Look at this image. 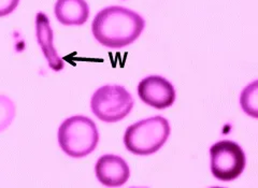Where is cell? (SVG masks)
Instances as JSON below:
<instances>
[{
    "mask_svg": "<svg viewBox=\"0 0 258 188\" xmlns=\"http://www.w3.org/2000/svg\"><path fill=\"white\" fill-rule=\"evenodd\" d=\"M55 15L64 26H81L90 16V8L85 0H57Z\"/></svg>",
    "mask_w": 258,
    "mask_h": 188,
    "instance_id": "cell-9",
    "label": "cell"
},
{
    "mask_svg": "<svg viewBox=\"0 0 258 188\" xmlns=\"http://www.w3.org/2000/svg\"><path fill=\"white\" fill-rule=\"evenodd\" d=\"M36 34L38 43L41 46L48 66L54 71H61L64 64L53 45V30L50 20L43 12H39L36 16Z\"/></svg>",
    "mask_w": 258,
    "mask_h": 188,
    "instance_id": "cell-8",
    "label": "cell"
},
{
    "mask_svg": "<svg viewBox=\"0 0 258 188\" xmlns=\"http://www.w3.org/2000/svg\"><path fill=\"white\" fill-rule=\"evenodd\" d=\"M92 111L100 120L116 122L125 118L134 107V99L123 86L104 85L92 97Z\"/></svg>",
    "mask_w": 258,
    "mask_h": 188,
    "instance_id": "cell-4",
    "label": "cell"
},
{
    "mask_svg": "<svg viewBox=\"0 0 258 188\" xmlns=\"http://www.w3.org/2000/svg\"><path fill=\"white\" fill-rule=\"evenodd\" d=\"M99 141L95 122L83 115L71 116L63 120L58 129V143L68 156L82 158L97 148Z\"/></svg>",
    "mask_w": 258,
    "mask_h": 188,
    "instance_id": "cell-2",
    "label": "cell"
},
{
    "mask_svg": "<svg viewBox=\"0 0 258 188\" xmlns=\"http://www.w3.org/2000/svg\"><path fill=\"white\" fill-rule=\"evenodd\" d=\"M169 135L168 120L163 116H154L129 126L124 135V144L133 154L147 156L156 153L166 143Z\"/></svg>",
    "mask_w": 258,
    "mask_h": 188,
    "instance_id": "cell-3",
    "label": "cell"
},
{
    "mask_svg": "<svg viewBox=\"0 0 258 188\" xmlns=\"http://www.w3.org/2000/svg\"><path fill=\"white\" fill-rule=\"evenodd\" d=\"M145 26L142 16L124 7L112 6L97 13L92 31L98 42L110 48H120L134 43Z\"/></svg>",
    "mask_w": 258,
    "mask_h": 188,
    "instance_id": "cell-1",
    "label": "cell"
},
{
    "mask_svg": "<svg viewBox=\"0 0 258 188\" xmlns=\"http://www.w3.org/2000/svg\"><path fill=\"white\" fill-rule=\"evenodd\" d=\"M20 4V0H0V18L12 13Z\"/></svg>",
    "mask_w": 258,
    "mask_h": 188,
    "instance_id": "cell-11",
    "label": "cell"
},
{
    "mask_svg": "<svg viewBox=\"0 0 258 188\" xmlns=\"http://www.w3.org/2000/svg\"><path fill=\"white\" fill-rule=\"evenodd\" d=\"M95 172L96 177L104 186L117 187L128 181L131 169L122 157L107 154L97 160Z\"/></svg>",
    "mask_w": 258,
    "mask_h": 188,
    "instance_id": "cell-7",
    "label": "cell"
},
{
    "mask_svg": "<svg viewBox=\"0 0 258 188\" xmlns=\"http://www.w3.org/2000/svg\"><path fill=\"white\" fill-rule=\"evenodd\" d=\"M15 116V105L7 96L0 95V133L10 126Z\"/></svg>",
    "mask_w": 258,
    "mask_h": 188,
    "instance_id": "cell-10",
    "label": "cell"
},
{
    "mask_svg": "<svg viewBox=\"0 0 258 188\" xmlns=\"http://www.w3.org/2000/svg\"><path fill=\"white\" fill-rule=\"evenodd\" d=\"M138 95L144 103L158 110L171 107L175 100L173 85L159 76H150L141 80Z\"/></svg>",
    "mask_w": 258,
    "mask_h": 188,
    "instance_id": "cell-6",
    "label": "cell"
},
{
    "mask_svg": "<svg viewBox=\"0 0 258 188\" xmlns=\"http://www.w3.org/2000/svg\"><path fill=\"white\" fill-rule=\"evenodd\" d=\"M211 171L214 177L222 182H230L243 172L245 154L241 146L230 140L216 142L210 149Z\"/></svg>",
    "mask_w": 258,
    "mask_h": 188,
    "instance_id": "cell-5",
    "label": "cell"
}]
</instances>
